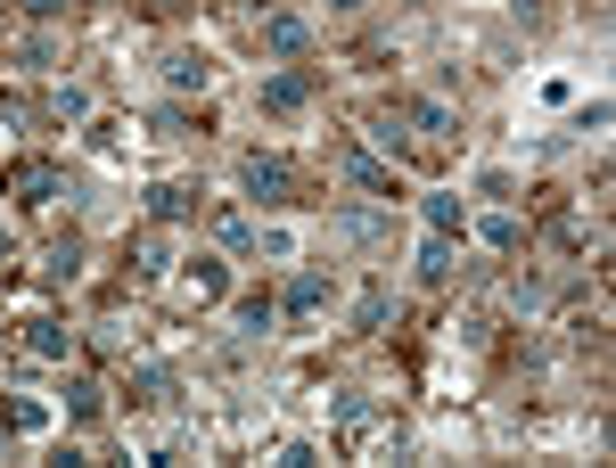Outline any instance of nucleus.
Here are the masks:
<instances>
[{
  "label": "nucleus",
  "instance_id": "nucleus-1",
  "mask_svg": "<svg viewBox=\"0 0 616 468\" xmlns=\"http://www.w3.org/2000/svg\"><path fill=\"white\" fill-rule=\"evenodd\" d=\"M239 189H247L255 206H288V198H296V165H288V157H264V148H255V157L239 165Z\"/></svg>",
  "mask_w": 616,
  "mask_h": 468
},
{
  "label": "nucleus",
  "instance_id": "nucleus-2",
  "mask_svg": "<svg viewBox=\"0 0 616 468\" xmlns=\"http://www.w3.org/2000/svg\"><path fill=\"white\" fill-rule=\"evenodd\" d=\"M312 99H321V74H312V67L264 74V108H271V116H296V108H312Z\"/></svg>",
  "mask_w": 616,
  "mask_h": 468
},
{
  "label": "nucleus",
  "instance_id": "nucleus-3",
  "mask_svg": "<svg viewBox=\"0 0 616 468\" xmlns=\"http://www.w3.org/2000/svg\"><path fill=\"white\" fill-rule=\"evenodd\" d=\"M280 312L288 321H312V312H329V271H296L280 288Z\"/></svg>",
  "mask_w": 616,
  "mask_h": 468
},
{
  "label": "nucleus",
  "instance_id": "nucleus-4",
  "mask_svg": "<svg viewBox=\"0 0 616 468\" xmlns=\"http://www.w3.org/2000/svg\"><path fill=\"white\" fill-rule=\"evenodd\" d=\"M387 123H419L428 140H453V132H460V116L444 108V99H395V116H387Z\"/></svg>",
  "mask_w": 616,
  "mask_h": 468
},
{
  "label": "nucleus",
  "instance_id": "nucleus-5",
  "mask_svg": "<svg viewBox=\"0 0 616 468\" xmlns=\"http://www.w3.org/2000/svg\"><path fill=\"white\" fill-rule=\"evenodd\" d=\"M329 419H337V436H346V444H362L378 428V402L370 395H329Z\"/></svg>",
  "mask_w": 616,
  "mask_h": 468
},
{
  "label": "nucleus",
  "instance_id": "nucleus-6",
  "mask_svg": "<svg viewBox=\"0 0 616 468\" xmlns=\"http://www.w3.org/2000/svg\"><path fill=\"white\" fill-rule=\"evenodd\" d=\"M264 50L305 58V50H312V26H305V17H288V9H271V17H264Z\"/></svg>",
  "mask_w": 616,
  "mask_h": 468
},
{
  "label": "nucleus",
  "instance_id": "nucleus-7",
  "mask_svg": "<svg viewBox=\"0 0 616 468\" xmlns=\"http://www.w3.org/2000/svg\"><path fill=\"white\" fill-rule=\"evenodd\" d=\"M337 173H346V181H362L370 198H395V173H387L378 157H362V148H337Z\"/></svg>",
  "mask_w": 616,
  "mask_h": 468
},
{
  "label": "nucleus",
  "instance_id": "nucleus-8",
  "mask_svg": "<svg viewBox=\"0 0 616 468\" xmlns=\"http://www.w3.org/2000/svg\"><path fill=\"white\" fill-rule=\"evenodd\" d=\"M58 189H67V173H58L50 157H33L26 173H17V198H26V206H58Z\"/></svg>",
  "mask_w": 616,
  "mask_h": 468
},
{
  "label": "nucleus",
  "instance_id": "nucleus-9",
  "mask_svg": "<svg viewBox=\"0 0 616 468\" xmlns=\"http://www.w3.org/2000/svg\"><path fill=\"white\" fill-rule=\"evenodd\" d=\"M148 215H157V222H189V215H198V189H189V181H157V189H148Z\"/></svg>",
  "mask_w": 616,
  "mask_h": 468
},
{
  "label": "nucleus",
  "instance_id": "nucleus-10",
  "mask_svg": "<svg viewBox=\"0 0 616 468\" xmlns=\"http://www.w3.org/2000/svg\"><path fill=\"white\" fill-rule=\"evenodd\" d=\"M460 271V255H453V239H444V230H428V239H419V280L428 288H444Z\"/></svg>",
  "mask_w": 616,
  "mask_h": 468
},
{
  "label": "nucleus",
  "instance_id": "nucleus-11",
  "mask_svg": "<svg viewBox=\"0 0 616 468\" xmlns=\"http://www.w3.org/2000/svg\"><path fill=\"white\" fill-rule=\"evenodd\" d=\"M189 296H198V305H222V296H230L222 255H198V263H189Z\"/></svg>",
  "mask_w": 616,
  "mask_h": 468
},
{
  "label": "nucleus",
  "instance_id": "nucleus-12",
  "mask_svg": "<svg viewBox=\"0 0 616 468\" xmlns=\"http://www.w3.org/2000/svg\"><path fill=\"white\" fill-rule=\"evenodd\" d=\"M99 411H108V387H99V378H67V419H82V428H91Z\"/></svg>",
  "mask_w": 616,
  "mask_h": 468
},
{
  "label": "nucleus",
  "instance_id": "nucleus-13",
  "mask_svg": "<svg viewBox=\"0 0 616 468\" xmlns=\"http://www.w3.org/2000/svg\"><path fill=\"white\" fill-rule=\"evenodd\" d=\"M26 354H41V361H67V321H26Z\"/></svg>",
  "mask_w": 616,
  "mask_h": 468
},
{
  "label": "nucleus",
  "instance_id": "nucleus-14",
  "mask_svg": "<svg viewBox=\"0 0 616 468\" xmlns=\"http://www.w3.org/2000/svg\"><path fill=\"white\" fill-rule=\"evenodd\" d=\"M41 116H50V123H82V116H91V91H74V82H67V91L41 99Z\"/></svg>",
  "mask_w": 616,
  "mask_h": 468
},
{
  "label": "nucleus",
  "instance_id": "nucleus-15",
  "mask_svg": "<svg viewBox=\"0 0 616 468\" xmlns=\"http://www.w3.org/2000/svg\"><path fill=\"white\" fill-rule=\"evenodd\" d=\"M378 230H387V222H378V215H362V206H354V215H337V222H329V239H346V247H370Z\"/></svg>",
  "mask_w": 616,
  "mask_h": 468
},
{
  "label": "nucleus",
  "instance_id": "nucleus-16",
  "mask_svg": "<svg viewBox=\"0 0 616 468\" xmlns=\"http://www.w3.org/2000/svg\"><path fill=\"white\" fill-rule=\"evenodd\" d=\"M173 395V370H165V361H140L132 370V402H165Z\"/></svg>",
  "mask_w": 616,
  "mask_h": 468
},
{
  "label": "nucleus",
  "instance_id": "nucleus-17",
  "mask_svg": "<svg viewBox=\"0 0 616 468\" xmlns=\"http://www.w3.org/2000/svg\"><path fill=\"white\" fill-rule=\"evenodd\" d=\"M165 82H173V91H206V58L173 50V58H165Z\"/></svg>",
  "mask_w": 616,
  "mask_h": 468
},
{
  "label": "nucleus",
  "instance_id": "nucleus-18",
  "mask_svg": "<svg viewBox=\"0 0 616 468\" xmlns=\"http://www.w3.org/2000/svg\"><path fill=\"white\" fill-rule=\"evenodd\" d=\"M395 312V288H362V305H354V329H387Z\"/></svg>",
  "mask_w": 616,
  "mask_h": 468
},
{
  "label": "nucleus",
  "instance_id": "nucleus-19",
  "mask_svg": "<svg viewBox=\"0 0 616 468\" xmlns=\"http://www.w3.org/2000/svg\"><path fill=\"white\" fill-rule=\"evenodd\" d=\"M419 215H428V230H444V239H460V230H469V215H460V198H428Z\"/></svg>",
  "mask_w": 616,
  "mask_h": 468
},
{
  "label": "nucleus",
  "instance_id": "nucleus-20",
  "mask_svg": "<svg viewBox=\"0 0 616 468\" xmlns=\"http://www.w3.org/2000/svg\"><path fill=\"white\" fill-rule=\"evenodd\" d=\"M271 312H280L271 296H239V329H247V337H264V329H271Z\"/></svg>",
  "mask_w": 616,
  "mask_h": 468
},
{
  "label": "nucleus",
  "instance_id": "nucleus-21",
  "mask_svg": "<svg viewBox=\"0 0 616 468\" xmlns=\"http://www.w3.org/2000/svg\"><path fill=\"white\" fill-rule=\"evenodd\" d=\"M132 271H165V230H140L132 239Z\"/></svg>",
  "mask_w": 616,
  "mask_h": 468
},
{
  "label": "nucleus",
  "instance_id": "nucleus-22",
  "mask_svg": "<svg viewBox=\"0 0 616 468\" xmlns=\"http://www.w3.org/2000/svg\"><path fill=\"white\" fill-rule=\"evenodd\" d=\"M518 239H526V230H518V215H485V247H501V255H509Z\"/></svg>",
  "mask_w": 616,
  "mask_h": 468
},
{
  "label": "nucleus",
  "instance_id": "nucleus-23",
  "mask_svg": "<svg viewBox=\"0 0 616 468\" xmlns=\"http://www.w3.org/2000/svg\"><path fill=\"white\" fill-rule=\"evenodd\" d=\"M74 263H82V239H74V230H67V239H58V247H50V280H74Z\"/></svg>",
  "mask_w": 616,
  "mask_h": 468
},
{
  "label": "nucleus",
  "instance_id": "nucleus-24",
  "mask_svg": "<svg viewBox=\"0 0 616 468\" xmlns=\"http://www.w3.org/2000/svg\"><path fill=\"white\" fill-rule=\"evenodd\" d=\"M215 239H222L230 255H239V247L255 239V222H247V215H215Z\"/></svg>",
  "mask_w": 616,
  "mask_h": 468
},
{
  "label": "nucleus",
  "instance_id": "nucleus-25",
  "mask_svg": "<svg viewBox=\"0 0 616 468\" xmlns=\"http://www.w3.org/2000/svg\"><path fill=\"white\" fill-rule=\"evenodd\" d=\"M509 296H518V305H526V312H535V305H543V296H550V288L535 280V271H518V280H509Z\"/></svg>",
  "mask_w": 616,
  "mask_h": 468
},
{
  "label": "nucleus",
  "instance_id": "nucleus-26",
  "mask_svg": "<svg viewBox=\"0 0 616 468\" xmlns=\"http://www.w3.org/2000/svg\"><path fill=\"white\" fill-rule=\"evenodd\" d=\"M26 9H33V17H67V0H26Z\"/></svg>",
  "mask_w": 616,
  "mask_h": 468
},
{
  "label": "nucleus",
  "instance_id": "nucleus-27",
  "mask_svg": "<svg viewBox=\"0 0 616 468\" xmlns=\"http://www.w3.org/2000/svg\"><path fill=\"white\" fill-rule=\"evenodd\" d=\"M9 263H17V247H9V239H0V271H9Z\"/></svg>",
  "mask_w": 616,
  "mask_h": 468
},
{
  "label": "nucleus",
  "instance_id": "nucleus-28",
  "mask_svg": "<svg viewBox=\"0 0 616 468\" xmlns=\"http://www.w3.org/2000/svg\"><path fill=\"white\" fill-rule=\"evenodd\" d=\"M329 9H362V0H329Z\"/></svg>",
  "mask_w": 616,
  "mask_h": 468
},
{
  "label": "nucleus",
  "instance_id": "nucleus-29",
  "mask_svg": "<svg viewBox=\"0 0 616 468\" xmlns=\"http://www.w3.org/2000/svg\"><path fill=\"white\" fill-rule=\"evenodd\" d=\"M0 444H9V419H0Z\"/></svg>",
  "mask_w": 616,
  "mask_h": 468
}]
</instances>
